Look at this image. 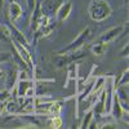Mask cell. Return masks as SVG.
I'll use <instances>...</instances> for the list:
<instances>
[{"mask_svg":"<svg viewBox=\"0 0 129 129\" xmlns=\"http://www.w3.org/2000/svg\"><path fill=\"white\" fill-rule=\"evenodd\" d=\"M18 71H19V67L17 66L14 62L9 64L8 70L5 71V76H4L5 89L10 90L16 85V83L18 81Z\"/></svg>","mask_w":129,"mask_h":129,"instance_id":"obj_6","label":"cell"},{"mask_svg":"<svg viewBox=\"0 0 129 129\" xmlns=\"http://www.w3.org/2000/svg\"><path fill=\"white\" fill-rule=\"evenodd\" d=\"M10 58V54L9 53H3V52H0V64H3V63H5V62H8Z\"/></svg>","mask_w":129,"mask_h":129,"instance_id":"obj_25","label":"cell"},{"mask_svg":"<svg viewBox=\"0 0 129 129\" xmlns=\"http://www.w3.org/2000/svg\"><path fill=\"white\" fill-rule=\"evenodd\" d=\"M5 2H7V0H5ZM9 2H12V0H8V3H9Z\"/></svg>","mask_w":129,"mask_h":129,"instance_id":"obj_29","label":"cell"},{"mask_svg":"<svg viewBox=\"0 0 129 129\" xmlns=\"http://www.w3.org/2000/svg\"><path fill=\"white\" fill-rule=\"evenodd\" d=\"M87 57V52L79 49L74 52H66V53H54L53 57V63L57 69H62L64 66H69L72 62H78L79 59H83Z\"/></svg>","mask_w":129,"mask_h":129,"instance_id":"obj_2","label":"cell"},{"mask_svg":"<svg viewBox=\"0 0 129 129\" xmlns=\"http://www.w3.org/2000/svg\"><path fill=\"white\" fill-rule=\"evenodd\" d=\"M62 3H63V0H41L40 2L41 13L54 18L57 10H58V8L61 7Z\"/></svg>","mask_w":129,"mask_h":129,"instance_id":"obj_7","label":"cell"},{"mask_svg":"<svg viewBox=\"0 0 129 129\" xmlns=\"http://www.w3.org/2000/svg\"><path fill=\"white\" fill-rule=\"evenodd\" d=\"M128 56H129V44L126 43L125 44V47L123 48V50L119 53V57H123V58H128Z\"/></svg>","mask_w":129,"mask_h":129,"instance_id":"obj_26","label":"cell"},{"mask_svg":"<svg viewBox=\"0 0 129 129\" xmlns=\"http://www.w3.org/2000/svg\"><path fill=\"white\" fill-rule=\"evenodd\" d=\"M4 4H5V0H0V9H4Z\"/></svg>","mask_w":129,"mask_h":129,"instance_id":"obj_28","label":"cell"},{"mask_svg":"<svg viewBox=\"0 0 129 129\" xmlns=\"http://www.w3.org/2000/svg\"><path fill=\"white\" fill-rule=\"evenodd\" d=\"M115 94L119 98L123 109L125 111H129V90H128V84L124 85H117L115 87Z\"/></svg>","mask_w":129,"mask_h":129,"instance_id":"obj_10","label":"cell"},{"mask_svg":"<svg viewBox=\"0 0 129 129\" xmlns=\"http://www.w3.org/2000/svg\"><path fill=\"white\" fill-rule=\"evenodd\" d=\"M4 76H5V70L0 69V80H3V79H4Z\"/></svg>","mask_w":129,"mask_h":129,"instance_id":"obj_27","label":"cell"},{"mask_svg":"<svg viewBox=\"0 0 129 129\" xmlns=\"http://www.w3.org/2000/svg\"><path fill=\"white\" fill-rule=\"evenodd\" d=\"M54 27H56V22H52L48 26L39 27L38 30H35L34 31V40H32V45H36L38 40H40L43 38H48L49 35H52V32L54 31Z\"/></svg>","mask_w":129,"mask_h":129,"instance_id":"obj_13","label":"cell"},{"mask_svg":"<svg viewBox=\"0 0 129 129\" xmlns=\"http://www.w3.org/2000/svg\"><path fill=\"white\" fill-rule=\"evenodd\" d=\"M79 64L78 62H72L69 64V70H67V83L70 80H75L78 76H79ZM66 83V84H67Z\"/></svg>","mask_w":129,"mask_h":129,"instance_id":"obj_17","label":"cell"},{"mask_svg":"<svg viewBox=\"0 0 129 129\" xmlns=\"http://www.w3.org/2000/svg\"><path fill=\"white\" fill-rule=\"evenodd\" d=\"M90 36H92V30H90V27H85V28L80 32V34L70 43L69 45L63 47L62 49H59V50H57V52H54V53H66V52L79 50V49H81V48L84 47L85 43L90 39Z\"/></svg>","mask_w":129,"mask_h":129,"instance_id":"obj_3","label":"cell"},{"mask_svg":"<svg viewBox=\"0 0 129 129\" xmlns=\"http://www.w3.org/2000/svg\"><path fill=\"white\" fill-rule=\"evenodd\" d=\"M10 44H12V47L16 49V52L18 53V56H19L21 58H22L25 62H26L28 70L34 72V70H35V67H36V66H35V62H34V58H32V54H31L30 49H28V48H26V47H25V45H22V44H19V43L14 41V40H10Z\"/></svg>","mask_w":129,"mask_h":129,"instance_id":"obj_4","label":"cell"},{"mask_svg":"<svg viewBox=\"0 0 129 129\" xmlns=\"http://www.w3.org/2000/svg\"><path fill=\"white\" fill-rule=\"evenodd\" d=\"M22 16H23V8L19 4V2L12 0V2L8 3V18L10 23L17 26L18 21L22 18Z\"/></svg>","mask_w":129,"mask_h":129,"instance_id":"obj_5","label":"cell"},{"mask_svg":"<svg viewBox=\"0 0 129 129\" xmlns=\"http://www.w3.org/2000/svg\"><path fill=\"white\" fill-rule=\"evenodd\" d=\"M90 50H92L93 54H95V56H103L106 53V43H103L101 40L94 41L92 44V47H90Z\"/></svg>","mask_w":129,"mask_h":129,"instance_id":"obj_16","label":"cell"},{"mask_svg":"<svg viewBox=\"0 0 129 129\" xmlns=\"http://www.w3.org/2000/svg\"><path fill=\"white\" fill-rule=\"evenodd\" d=\"M49 128L52 129H59L63 125V120L61 115H56V116H49Z\"/></svg>","mask_w":129,"mask_h":129,"instance_id":"obj_20","label":"cell"},{"mask_svg":"<svg viewBox=\"0 0 129 129\" xmlns=\"http://www.w3.org/2000/svg\"><path fill=\"white\" fill-rule=\"evenodd\" d=\"M35 85V80L34 79H26V80H18L16 83V92H17V97H22L26 95L27 90Z\"/></svg>","mask_w":129,"mask_h":129,"instance_id":"obj_14","label":"cell"},{"mask_svg":"<svg viewBox=\"0 0 129 129\" xmlns=\"http://www.w3.org/2000/svg\"><path fill=\"white\" fill-rule=\"evenodd\" d=\"M125 112H129V111H125L123 109V106L119 101V98L116 97V94H114V98H112V103H111V111H110V115L114 117L115 121H120L123 120V115Z\"/></svg>","mask_w":129,"mask_h":129,"instance_id":"obj_12","label":"cell"},{"mask_svg":"<svg viewBox=\"0 0 129 129\" xmlns=\"http://www.w3.org/2000/svg\"><path fill=\"white\" fill-rule=\"evenodd\" d=\"M8 27H9V30H10V40H14V41H17V43H19V44H22V45H25L26 48H31V44H30V41H28V39L26 38V35L23 34L22 31H21L16 25H13V23H10V22H8Z\"/></svg>","mask_w":129,"mask_h":129,"instance_id":"obj_8","label":"cell"},{"mask_svg":"<svg viewBox=\"0 0 129 129\" xmlns=\"http://www.w3.org/2000/svg\"><path fill=\"white\" fill-rule=\"evenodd\" d=\"M92 120H93V111H92V109H89V110H87V111H84L83 120H81V123H80L78 126L81 128V129H88Z\"/></svg>","mask_w":129,"mask_h":129,"instance_id":"obj_18","label":"cell"},{"mask_svg":"<svg viewBox=\"0 0 129 129\" xmlns=\"http://www.w3.org/2000/svg\"><path fill=\"white\" fill-rule=\"evenodd\" d=\"M72 7H74L72 2H70V0H63V3L58 8L57 13H56V17H54L57 19V22H63V21H66L71 16Z\"/></svg>","mask_w":129,"mask_h":129,"instance_id":"obj_9","label":"cell"},{"mask_svg":"<svg viewBox=\"0 0 129 129\" xmlns=\"http://www.w3.org/2000/svg\"><path fill=\"white\" fill-rule=\"evenodd\" d=\"M124 84H129V71H128V69L124 70V72L120 75V76L114 80L115 87H117V85H124Z\"/></svg>","mask_w":129,"mask_h":129,"instance_id":"obj_22","label":"cell"},{"mask_svg":"<svg viewBox=\"0 0 129 129\" xmlns=\"http://www.w3.org/2000/svg\"><path fill=\"white\" fill-rule=\"evenodd\" d=\"M0 115H3V112H2V111H0Z\"/></svg>","mask_w":129,"mask_h":129,"instance_id":"obj_30","label":"cell"},{"mask_svg":"<svg viewBox=\"0 0 129 129\" xmlns=\"http://www.w3.org/2000/svg\"><path fill=\"white\" fill-rule=\"evenodd\" d=\"M53 22V18L52 17H49V16H47V14H44V13H41L40 14V17L38 18V21H36V27L39 28V27H44V26H48V25H50ZM36 28V30H38Z\"/></svg>","mask_w":129,"mask_h":129,"instance_id":"obj_21","label":"cell"},{"mask_svg":"<svg viewBox=\"0 0 129 129\" xmlns=\"http://www.w3.org/2000/svg\"><path fill=\"white\" fill-rule=\"evenodd\" d=\"M123 30H124L123 26H115V27H111V28H109L107 31H105L103 34L98 38V40L106 43V44H107V43H111V41L116 40L119 36H121Z\"/></svg>","mask_w":129,"mask_h":129,"instance_id":"obj_11","label":"cell"},{"mask_svg":"<svg viewBox=\"0 0 129 129\" xmlns=\"http://www.w3.org/2000/svg\"><path fill=\"white\" fill-rule=\"evenodd\" d=\"M10 30L8 27V25L0 23V41L3 43H10Z\"/></svg>","mask_w":129,"mask_h":129,"instance_id":"obj_19","label":"cell"},{"mask_svg":"<svg viewBox=\"0 0 129 129\" xmlns=\"http://www.w3.org/2000/svg\"><path fill=\"white\" fill-rule=\"evenodd\" d=\"M9 98H12L10 90H8V89H2V90H0V102H5Z\"/></svg>","mask_w":129,"mask_h":129,"instance_id":"obj_23","label":"cell"},{"mask_svg":"<svg viewBox=\"0 0 129 129\" xmlns=\"http://www.w3.org/2000/svg\"><path fill=\"white\" fill-rule=\"evenodd\" d=\"M25 3H26V7L28 9V16H30L31 12L34 10V8H35V5L38 3V0H25Z\"/></svg>","mask_w":129,"mask_h":129,"instance_id":"obj_24","label":"cell"},{"mask_svg":"<svg viewBox=\"0 0 129 129\" xmlns=\"http://www.w3.org/2000/svg\"><path fill=\"white\" fill-rule=\"evenodd\" d=\"M63 105H64L63 100H53V102L49 106V110H48V116L61 115V112L63 110Z\"/></svg>","mask_w":129,"mask_h":129,"instance_id":"obj_15","label":"cell"},{"mask_svg":"<svg viewBox=\"0 0 129 129\" xmlns=\"http://www.w3.org/2000/svg\"><path fill=\"white\" fill-rule=\"evenodd\" d=\"M88 14L94 22H102L112 14V8L107 0H92L88 4Z\"/></svg>","mask_w":129,"mask_h":129,"instance_id":"obj_1","label":"cell"}]
</instances>
